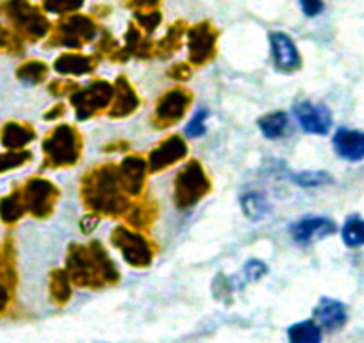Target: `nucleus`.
Wrapping results in <instances>:
<instances>
[{"instance_id":"1","label":"nucleus","mask_w":364,"mask_h":343,"mask_svg":"<svg viewBox=\"0 0 364 343\" xmlns=\"http://www.w3.org/2000/svg\"><path fill=\"white\" fill-rule=\"evenodd\" d=\"M80 199L93 215L122 216L131 208L129 195L122 190L118 167L113 163L87 172L80 181Z\"/></svg>"},{"instance_id":"2","label":"nucleus","mask_w":364,"mask_h":343,"mask_svg":"<svg viewBox=\"0 0 364 343\" xmlns=\"http://www.w3.org/2000/svg\"><path fill=\"white\" fill-rule=\"evenodd\" d=\"M66 272L70 281L80 288H102L106 285H114L120 279V272L100 241L70 245Z\"/></svg>"},{"instance_id":"3","label":"nucleus","mask_w":364,"mask_h":343,"mask_svg":"<svg viewBox=\"0 0 364 343\" xmlns=\"http://www.w3.org/2000/svg\"><path fill=\"white\" fill-rule=\"evenodd\" d=\"M43 150V168L75 167L82 154V136L72 125H58L47 132L41 143Z\"/></svg>"},{"instance_id":"4","label":"nucleus","mask_w":364,"mask_h":343,"mask_svg":"<svg viewBox=\"0 0 364 343\" xmlns=\"http://www.w3.org/2000/svg\"><path fill=\"white\" fill-rule=\"evenodd\" d=\"M2 13L11 23V29L23 41H40L50 31V22L38 6L31 0H6Z\"/></svg>"},{"instance_id":"5","label":"nucleus","mask_w":364,"mask_h":343,"mask_svg":"<svg viewBox=\"0 0 364 343\" xmlns=\"http://www.w3.org/2000/svg\"><path fill=\"white\" fill-rule=\"evenodd\" d=\"M209 191H211V179L208 177V172L204 170L200 161H188L186 167L177 174L173 183V201L177 208L182 211L195 208Z\"/></svg>"},{"instance_id":"6","label":"nucleus","mask_w":364,"mask_h":343,"mask_svg":"<svg viewBox=\"0 0 364 343\" xmlns=\"http://www.w3.org/2000/svg\"><path fill=\"white\" fill-rule=\"evenodd\" d=\"M111 243L122 252L124 260L134 268H146L154 261V247L141 231L132 227H117L111 233Z\"/></svg>"},{"instance_id":"7","label":"nucleus","mask_w":364,"mask_h":343,"mask_svg":"<svg viewBox=\"0 0 364 343\" xmlns=\"http://www.w3.org/2000/svg\"><path fill=\"white\" fill-rule=\"evenodd\" d=\"M114 97V86L107 80H93L86 88H79L70 95L73 110H75L79 120H87L95 117L100 111L109 110Z\"/></svg>"},{"instance_id":"8","label":"nucleus","mask_w":364,"mask_h":343,"mask_svg":"<svg viewBox=\"0 0 364 343\" xmlns=\"http://www.w3.org/2000/svg\"><path fill=\"white\" fill-rule=\"evenodd\" d=\"M23 202H26L27 215L34 218H48L54 213L58 204L59 190L54 183H50L45 177H31L22 186Z\"/></svg>"},{"instance_id":"9","label":"nucleus","mask_w":364,"mask_h":343,"mask_svg":"<svg viewBox=\"0 0 364 343\" xmlns=\"http://www.w3.org/2000/svg\"><path fill=\"white\" fill-rule=\"evenodd\" d=\"M99 27L90 16L86 15H68L55 26L52 33L50 45H63V47L79 48L90 43L97 38Z\"/></svg>"},{"instance_id":"10","label":"nucleus","mask_w":364,"mask_h":343,"mask_svg":"<svg viewBox=\"0 0 364 343\" xmlns=\"http://www.w3.org/2000/svg\"><path fill=\"white\" fill-rule=\"evenodd\" d=\"M191 95L190 90L186 88H173L168 90L159 100H157V106L154 110L152 124L157 129H166L171 125L177 124L178 120H182V117L186 115L188 107L191 106Z\"/></svg>"},{"instance_id":"11","label":"nucleus","mask_w":364,"mask_h":343,"mask_svg":"<svg viewBox=\"0 0 364 343\" xmlns=\"http://www.w3.org/2000/svg\"><path fill=\"white\" fill-rule=\"evenodd\" d=\"M216 40L218 33L209 22H202L188 31V51L190 63L195 66H204L216 54Z\"/></svg>"},{"instance_id":"12","label":"nucleus","mask_w":364,"mask_h":343,"mask_svg":"<svg viewBox=\"0 0 364 343\" xmlns=\"http://www.w3.org/2000/svg\"><path fill=\"white\" fill-rule=\"evenodd\" d=\"M186 154L188 145L186 142L182 139V136H168L166 139H163V142L150 152L149 161H146V163H149V172L150 174H159V172L166 170V168L178 163L182 157H186Z\"/></svg>"},{"instance_id":"13","label":"nucleus","mask_w":364,"mask_h":343,"mask_svg":"<svg viewBox=\"0 0 364 343\" xmlns=\"http://www.w3.org/2000/svg\"><path fill=\"white\" fill-rule=\"evenodd\" d=\"M146 174H149V163L141 156H127L118 164V177H120L122 190L129 197H141Z\"/></svg>"},{"instance_id":"14","label":"nucleus","mask_w":364,"mask_h":343,"mask_svg":"<svg viewBox=\"0 0 364 343\" xmlns=\"http://www.w3.org/2000/svg\"><path fill=\"white\" fill-rule=\"evenodd\" d=\"M293 113L300 127L311 134H327L332 125V113L323 104L299 102L293 106Z\"/></svg>"},{"instance_id":"15","label":"nucleus","mask_w":364,"mask_h":343,"mask_svg":"<svg viewBox=\"0 0 364 343\" xmlns=\"http://www.w3.org/2000/svg\"><path fill=\"white\" fill-rule=\"evenodd\" d=\"M269 45H272L273 65L279 72L293 73L302 66V58L296 48L295 41L286 33H272L269 34Z\"/></svg>"},{"instance_id":"16","label":"nucleus","mask_w":364,"mask_h":343,"mask_svg":"<svg viewBox=\"0 0 364 343\" xmlns=\"http://www.w3.org/2000/svg\"><path fill=\"white\" fill-rule=\"evenodd\" d=\"M15 283V247H13L11 238H6L0 243V315L8 310L9 302H11Z\"/></svg>"},{"instance_id":"17","label":"nucleus","mask_w":364,"mask_h":343,"mask_svg":"<svg viewBox=\"0 0 364 343\" xmlns=\"http://www.w3.org/2000/svg\"><path fill=\"white\" fill-rule=\"evenodd\" d=\"M114 97L109 106L111 118H125L131 117L139 107V97L132 88L131 80L125 75H118L114 80Z\"/></svg>"},{"instance_id":"18","label":"nucleus","mask_w":364,"mask_h":343,"mask_svg":"<svg viewBox=\"0 0 364 343\" xmlns=\"http://www.w3.org/2000/svg\"><path fill=\"white\" fill-rule=\"evenodd\" d=\"M334 233L336 223L328 218H321V216L302 218L291 226V236L299 243H311V241L321 240V238H327Z\"/></svg>"},{"instance_id":"19","label":"nucleus","mask_w":364,"mask_h":343,"mask_svg":"<svg viewBox=\"0 0 364 343\" xmlns=\"http://www.w3.org/2000/svg\"><path fill=\"white\" fill-rule=\"evenodd\" d=\"M34 139H36V131L33 125L23 122L11 120L0 129V143L6 150H26V147Z\"/></svg>"},{"instance_id":"20","label":"nucleus","mask_w":364,"mask_h":343,"mask_svg":"<svg viewBox=\"0 0 364 343\" xmlns=\"http://www.w3.org/2000/svg\"><path fill=\"white\" fill-rule=\"evenodd\" d=\"M336 152L348 161H360L364 157V132L339 129L334 139Z\"/></svg>"},{"instance_id":"21","label":"nucleus","mask_w":364,"mask_h":343,"mask_svg":"<svg viewBox=\"0 0 364 343\" xmlns=\"http://www.w3.org/2000/svg\"><path fill=\"white\" fill-rule=\"evenodd\" d=\"M27 215L26 202H23L22 186H16L8 195L0 199V222L11 227L18 223Z\"/></svg>"},{"instance_id":"22","label":"nucleus","mask_w":364,"mask_h":343,"mask_svg":"<svg viewBox=\"0 0 364 343\" xmlns=\"http://www.w3.org/2000/svg\"><path fill=\"white\" fill-rule=\"evenodd\" d=\"M314 315H316V320L320 322V327L327 329V331L341 329L346 322L345 306L332 299L321 300L316 310H314Z\"/></svg>"},{"instance_id":"23","label":"nucleus","mask_w":364,"mask_h":343,"mask_svg":"<svg viewBox=\"0 0 364 343\" xmlns=\"http://www.w3.org/2000/svg\"><path fill=\"white\" fill-rule=\"evenodd\" d=\"M95 66V58L82 54H63L54 63V70L63 75H86L93 72Z\"/></svg>"},{"instance_id":"24","label":"nucleus","mask_w":364,"mask_h":343,"mask_svg":"<svg viewBox=\"0 0 364 343\" xmlns=\"http://www.w3.org/2000/svg\"><path fill=\"white\" fill-rule=\"evenodd\" d=\"M125 222L129 227L136 231L149 229L157 216V204L154 201H138L136 204H131V208L125 213Z\"/></svg>"},{"instance_id":"25","label":"nucleus","mask_w":364,"mask_h":343,"mask_svg":"<svg viewBox=\"0 0 364 343\" xmlns=\"http://www.w3.org/2000/svg\"><path fill=\"white\" fill-rule=\"evenodd\" d=\"M48 288H50L52 302L58 306H65L72 297V281L66 270H52L48 279Z\"/></svg>"},{"instance_id":"26","label":"nucleus","mask_w":364,"mask_h":343,"mask_svg":"<svg viewBox=\"0 0 364 343\" xmlns=\"http://www.w3.org/2000/svg\"><path fill=\"white\" fill-rule=\"evenodd\" d=\"M259 129L268 139H277L284 136L286 129H288V115L284 111H273V113L264 115L257 120Z\"/></svg>"},{"instance_id":"27","label":"nucleus","mask_w":364,"mask_h":343,"mask_svg":"<svg viewBox=\"0 0 364 343\" xmlns=\"http://www.w3.org/2000/svg\"><path fill=\"white\" fill-rule=\"evenodd\" d=\"M48 75V66L47 63L40 61V59H27L22 65L16 68V77L18 80H22L23 84H31V86H36L41 84Z\"/></svg>"},{"instance_id":"28","label":"nucleus","mask_w":364,"mask_h":343,"mask_svg":"<svg viewBox=\"0 0 364 343\" xmlns=\"http://www.w3.org/2000/svg\"><path fill=\"white\" fill-rule=\"evenodd\" d=\"M289 343H321V327L314 322L306 320L289 327Z\"/></svg>"},{"instance_id":"29","label":"nucleus","mask_w":364,"mask_h":343,"mask_svg":"<svg viewBox=\"0 0 364 343\" xmlns=\"http://www.w3.org/2000/svg\"><path fill=\"white\" fill-rule=\"evenodd\" d=\"M184 33H186V31H184V23H175V26H171L170 29H168L166 36L157 43L154 54L161 56V58H166V56L173 54V52L178 51V47H181Z\"/></svg>"},{"instance_id":"30","label":"nucleus","mask_w":364,"mask_h":343,"mask_svg":"<svg viewBox=\"0 0 364 343\" xmlns=\"http://www.w3.org/2000/svg\"><path fill=\"white\" fill-rule=\"evenodd\" d=\"M241 209L250 220H261L268 213V202L261 194L250 191L241 197Z\"/></svg>"},{"instance_id":"31","label":"nucleus","mask_w":364,"mask_h":343,"mask_svg":"<svg viewBox=\"0 0 364 343\" xmlns=\"http://www.w3.org/2000/svg\"><path fill=\"white\" fill-rule=\"evenodd\" d=\"M31 157H33V154L29 150H6V152H0V176L22 168L23 164L29 163Z\"/></svg>"},{"instance_id":"32","label":"nucleus","mask_w":364,"mask_h":343,"mask_svg":"<svg viewBox=\"0 0 364 343\" xmlns=\"http://www.w3.org/2000/svg\"><path fill=\"white\" fill-rule=\"evenodd\" d=\"M341 236L348 247H360V245H364V220L350 218L343 226Z\"/></svg>"},{"instance_id":"33","label":"nucleus","mask_w":364,"mask_h":343,"mask_svg":"<svg viewBox=\"0 0 364 343\" xmlns=\"http://www.w3.org/2000/svg\"><path fill=\"white\" fill-rule=\"evenodd\" d=\"M0 52L6 54H22L23 40L9 27L0 23Z\"/></svg>"},{"instance_id":"34","label":"nucleus","mask_w":364,"mask_h":343,"mask_svg":"<svg viewBox=\"0 0 364 343\" xmlns=\"http://www.w3.org/2000/svg\"><path fill=\"white\" fill-rule=\"evenodd\" d=\"M293 181L302 188H316L332 183V177L327 172H300V174L293 176Z\"/></svg>"},{"instance_id":"35","label":"nucleus","mask_w":364,"mask_h":343,"mask_svg":"<svg viewBox=\"0 0 364 343\" xmlns=\"http://www.w3.org/2000/svg\"><path fill=\"white\" fill-rule=\"evenodd\" d=\"M84 0H43V9L54 15H70L82 8Z\"/></svg>"},{"instance_id":"36","label":"nucleus","mask_w":364,"mask_h":343,"mask_svg":"<svg viewBox=\"0 0 364 343\" xmlns=\"http://www.w3.org/2000/svg\"><path fill=\"white\" fill-rule=\"evenodd\" d=\"M205 120H208V111H198L193 118H191L190 124L186 125L184 132H186L188 138H200L205 134Z\"/></svg>"},{"instance_id":"37","label":"nucleus","mask_w":364,"mask_h":343,"mask_svg":"<svg viewBox=\"0 0 364 343\" xmlns=\"http://www.w3.org/2000/svg\"><path fill=\"white\" fill-rule=\"evenodd\" d=\"M136 20H138L139 27L145 29L146 33H152L154 29H157V26L161 23V13L157 11H145V13H136Z\"/></svg>"},{"instance_id":"38","label":"nucleus","mask_w":364,"mask_h":343,"mask_svg":"<svg viewBox=\"0 0 364 343\" xmlns=\"http://www.w3.org/2000/svg\"><path fill=\"white\" fill-rule=\"evenodd\" d=\"M77 90H79V84L72 83V80H63V79L54 80V83H50V86H48V92L55 97L72 95V93L77 92Z\"/></svg>"},{"instance_id":"39","label":"nucleus","mask_w":364,"mask_h":343,"mask_svg":"<svg viewBox=\"0 0 364 343\" xmlns=\"http://www.w3.org/2000/svg\"><path fill=\"white\" fill-rule=\"evenodd\" d=\"M245 275H247L248 281H259L262 275L268 272V267H266L262 261L259 260H250L247 265H245Z\"/></svg>"},{"instance_id":"40","label":"nucleus","mask_w":364,"mask_h":343,"mask_svg":"<svg viewBox=\"0 0 364 343\" xmlns=\"http://www.w3.org/2000/svg\"><path fill=\"white\" fill-rule=\"evenodd\" d=\"M168 77L177 83H186L191 79V66L188 63H175L170 70H168Z\"/></svg>"},{"instance_id":"41","label":"nucleus","mask_w":364,"mask_h":343,"mask_svg":"<svg viewBox=\"0 0 364 343\" xmlns=\"http://www.w3.org/2000/svg\"><path fill=\"white\" fill-rule=\"evenodd\" d=\"M299 2L302 6V11L307 16H318L325 8L323 0H299Z\"/></svg>"},{"instance_id":"42","label":"nucleus","mask_w":364,"mask_h":343,"mask_svg":"<svg viewBox=\"0 0 364 343\" xmlns=\"http://www.w3.org/2000/svg\"><path fill=\"white\" fill-rule=\"evenodd\" d=\"M157 6H159V0H129V8L134 9L136 13L156 11Z\"/></svg>"},{"instance_id":"43","label":"nucleus","mask_w":364,"mask_h":343,"mask_svg":"<svg viewBox=\"0 0 364 343\" xmlns=\"http://www.w3.org/2000/svg\"><path fill=\"white\" fill-rule=\"evenodd\" d=\"M65 111H66V106L63 102H58V104H54V106L50 107V110L47 111V113H45V120H55V118H59V117H63V115H65Z\"/></svg>"}]
</instances>
